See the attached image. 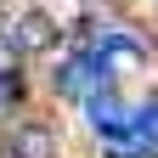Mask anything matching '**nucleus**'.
<instances>
[{
    "label": "nucleus",
    "mask_w": 158,
    "mask_h": 158,
    "mask_svg": "<svg viewBox=\"0 0 158 158\" xmlns=\"http://www.w3.org/2000/svg\"><path fill=\"white\" fill-rule=\"evenodd\" d=\"M0 147H6V158H56V130L40 124V118H28V124H17Z\"/></svg>",
    "instance_id": "f257e3e1"
},
{
    "label": "nucleus",
    "mask_w": 158,
    "mask_h": 158,
    "mask_svg": "<svg viewBox=\"0 0 158 158\" xmlns=\"http://www.w3.org/2000/svg\"><path fill=\"white\" fill-rule=\"evenodd\" d=\"M11 45L23 51V56H34V51H51V45H56V23H51L45 11H23V17L11 23Z\"/></svg>",
    "instance_id": "f03ea898"
},
{
    "label": "nucleus",
    "mask_w": 158,
    "mask_h": 158,
    "mask_svg": "<svg viewBox=\"0 0 158 158\" xmlns=\"http://www.w3.org/2000/svg\"><path fill=\"white\" fill-rule=\"evenodd\" d=\"M17 107H23V79H17V73H0V118H11Z\"/></svg>",
    "instance_id": "7ed1b4c3"
},
{
    "label": "nucleus",
    "mask_w": 158,
    "mask_h": 158,
    "mask_svg": "<svg viewBox=\"0 0 158 158\" xmlns=\"http://www.w3.org/2000/svg\"><path fill=\"white\" fill-rule=\"evenodd\" d=\"M124 158H141V152H124Z\"/></svg>",
    "instance_id": "20e7f679"
},
{
    "label": "nucleus",
    "mask_w": 158,
    "mask_h": 158,
    "mask_svg": "<svg viewBox=\"0 0 158 158\" xmlns=\"http://www.w3.org/2000/svg\"><path fill=\"white\" fill-rule=\"evenodd\" d=\"M0 158H6V147H0Z\"/></svg>",
    "instance_id": "39448f33"
}]
</instances>
